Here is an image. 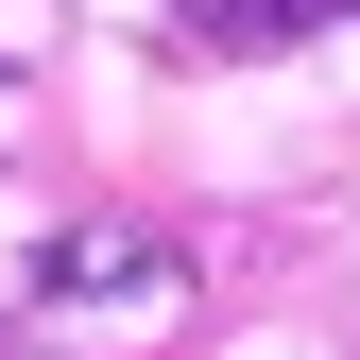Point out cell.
Listing matches in <instances>:
<instances>
[{
	"label": "cell",
	"instance_id": "obj_1",
	"mask_svg": "<svg viewBox=\"0 0 360 360\" xmlns=\"http://www.w3.org/2000/svg\"><path fill=\"white\" fill-rule=\"evenodd\" d=\"M172 309V292H189V275H172V257L138 240V223H69V257H52V309Z\"/></svg>",
	"mask_w": 360,
	"mask_h": 360
},
{
	"label": "cell",
	"instance_id": "obj_2",
	"mask_svg": "<svg viewBox=\"0 0 360 360\" xmlns=\"http://www.w3.org/2000/svg\"><path fill=\"white\" fill-rule=\"evenodd\" d=\"M189 34H223V52H292V34H326V18H360V0H172Z\"/></svg>",
	"mask_w": 360,
	"mask_h": 360
}]
</instances>
